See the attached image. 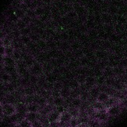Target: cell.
<instances>
[{
  "label": "cell",
  "instance_id": "6da1fadb",
  "mask_svg": "<svg viewBox=\"0 0 127 127\" xmlns=\"http://www.w3.org/2000/svg\"><path fill=\"white\" fill-rule=\"evenodd\" d=\"M106 110H107V113L109 115V117H116V116L119 115L123 110V105L121 104V102L109 107Z\"/></svg>",
  "mask_w": 127,
  "mask_h": 127
},
{
  "label": "cell",
  "instance_id": "7a4b0ae2",
  "mask_svg": "<svg viewBox=\"0 0 127 127\" xmlns=\"http://www.w3.org/2000/svg\"><path fill=\"white\" fill-rule=\"evenodd\" d=\"M2 105V111L4 116H11L17 113V109L15 105L10 104V103H3Z\"/></svg>",
  "mask_w": 127,
  "mask_h": 127
},
{
  "label": "cell",
  "instance_id": "3957f363",
  "mask_svg": "<svg viewBox=\"0 0 127 127\" xmlns=\"http://www.w3.org/2000/svg\"><path fill=\"white\" fill-rule=\"evenodd\" d=\"M29 72L31 74L36 75L37 76H40L43 73V65L39 62H35L34 64L29 68Z\"/></svg>",
  "mask_w": 127,
  "mask_h": 127
},
{
  "label": "cell",
  "instance_id": "277c9868",
  "mask_svg": "<svg viewBox=\"0 0 127 127\" xmlns=\"http://www.w3.org/2000/svg\"><path fill=\"white\" fill-rule=\"evenodd\" d=\"M60 116L61 114L54 109L52 111H50L46 117L49 123H53V122H58L60 119Z\"/></svg>",
  "mask_w": 127,
  "mask_h": 127
},
{
  "label": "cell",
  "instance_id": "5b68a950",
  "mask_svg": "<svg viewBox=\"0 0 127 127\" xmlns=\"http://www.w3.org/2000/svg\"><path fill=\"white\" fill-rule=\"evenodd\" d=\"M40 114L39 112H27L25 116V119L29 120L31 123H33L36 120H39Z\"/></svg>",
  "mask_w": 127,
  "mask_h": 127
},
{
  "label": "cell",
  "instance_id": "8992f818",
  "mask_svg": "<svg viewBox=\"0 0 127 127\" xmlns=\"http://www.w3.org/2000/svg\"><path fill=\"white\" fill-rule=\"evenodd\" d=\"M70 94H71V89L68 86H65L64 85L63 88L60 91L61 96H62L64 99H67L70 96Z\"/></svg>",
  "mask_w": 127,
  "mask_h": 127
},
{
  "label": "cell",
  "instance_id": "52a82bcc",
  "mask_svg": "<svg viewBox=\"0 0 127 127\" xmlns=\"http://www.w3.org/2000/svg\"><path fill=\"white\" fill-rule=\"evenodd\" d=\"M88 91H89L90 97H91V99H96V97L98 96V95H99V93L101 92L99 87L97 86V85L94 86V87L91 88Z\"/></svg>",
  "mask_w": 127,
  "mask_h": 127
},
{
  "label": "cell",
  "instance_id": "ba28073f",
  "mask_svg": "<svg viewBox=\"0 0 127 127\" xmlns=\"http://www.w3.org/2000/svg\"><path fill=\"white\" fill-rule=\"evenodd\" d=\"M3 64L6 66H16L17 67V61L11 57L5 55L3 58Z\"/></svg>",
  "mask_w": 127,
  "mask_h": 127
},
{
  "label": "cell",
  "instance_id": "9c48e42d",
  "mask_svg": "<svg viewBox=\"0 0 127 127\" xmlns=\"http://www.w3.org/2000/svg\"><path fill=\"white\" fill-rule=\"evenodd\" d=\"M120 102V101L117 98H116V97H114V96H110L109 99L104 103L105 108L107 109V108H108L109 107H111V106H112V105H115V104H117V103H118V102Z\"/></svg>",
  "mask_w": 127,
  "mask_h": 127
},
{
  "label": "cell",
  "instance_id": "30bf717a",
  "mask_svg": "<svg viewBox=\"0 0 127 127\" xmlns=\"http://www.w3.org/2000/svg\"><path fill=\"white\" fill-rule=\"evenodd\" d=\"M71 118H72V117H71L70 114L67 111L64 112L63 114H61L60 119H59V121L58 122L64 123H68Z\"/></svg>",
  "mask_w": 127,
  "mask_h": 127
},
{
  "label": "cell",
  "instance_id": "8fae6325",
  "mask_svg": "<svg viewBox=\"0 0 127 127\" xmlns=\"http://www.w3.org/2000/svg\"><path fill=\"white\" fill-rule=\"evenodd\" d=\"M109 97H110V95L108 94H107L105 91H101L99 93V94L98 95V96L96 97V100L104 104L109 99Z\"/></svg>",
  "mask_w": 127,
  "mask_h": 127
},
{
  "label": "cell",
  "instance_id": "7c38bea8",
  "mask_svg": "<svg viewBox=\"0 0 127 127\" xmlns=\"http://www.w3.org/2000/svg\"><path fill=\"white\" fill-rule=\"evenodd\" d=\"M91 106L92 107V108L95 111H102V110L105 109V106H104V104L102 103V102H98L96 100H95L94 102H92L91 104Z\"/></svg>",
  "mask_w": 127,
  "mask_h": 127
},
{
  "label": "cell",
  "instance_id": "4fadbf2b",
  "mask_svg": "<svg viewBox=\"0 0 127 127\" xmlns=\"http://www.w3.org/2000/svg\"><path fill=\"white\" fill-rule=\"evenodd\" d=\"M40 105L36 102H32L27 105L28 112H39Z\"/></svg>",
  "mask_w": 127,
  "mask_h": 127
},
{
  "label": "cell",
  "instance_id": "5bb4252c",
  "mask_svg": "<svg viewBox=\"0 0 127 127\" xmlns=\"http://www.w3.org/2000/svg\"><path fill=\"white\" fill-rule=\"evenodd\" d=\"M67 111L70 114L72 117H79L80 115V109L77 108L69 106L67 108Z\"/></svg>",
  "mask_w": 127,
  "mask_h": 127
},
{
  "label": "cell",
  "instance_id": "9a60e30c",
  "mask_svg": "<svg viewBox=\"0 0 127 127\" xmlns=\"http://www.w3.org/2000/svg\"><path fill=\"white\" fill-rule=\"evenodd\" d=\"M82 99L79 97H76V98H73L71 100V106L72 107H74V108H80L82 105Z\"/></svg>",
  "mask_w": 127,
  "mask_h": 127
},
{
  "label": "cell",
  "instance_id": "2e32d148",
  "mask_svg": "<svg viewBox=\"0 0 127 127\" xmlns=\"http://www.w3.org/2000/svg\"><path fill=\"white\" fill-rule=\"evenodd\" d=\"M23 61L25 63L26 66L27 67V68H29V69L35 63L34 59L32 56H30V55H27L26 57H25L24 59H23Z\"/></svg>",
  "mask_w": 127,
  "mask_h": 127
},
{
  "label": "cell",
  "instance_id": "e0dca14e",
  "mask_svg": "<svg viewBox=\"0 0 127 127\" xmlns=\"http://www.w3.org/2000/svg\"><path fill=\"white\" fill-rule=\"evenodd\" d=\"M1 82H4L5 84L9 83L11 82V75L2 71L1 72Z\"/></svg>",
  "mask_w": 127,
  "mask_h": 127
},
{
  "label": "cell",
  "instance_id": "ac0fdd59",
  "mask_svg": "<svg viewBox=\"0 0 127 127\" xmlns=\"http://www.w3.org/2000/svg\"><path fill=\"white\" fill-rule=\"evenodd\" d=\"M65 103V99H64L62 96H58V97H55L53 98V105L55 106H58V105H63Z\"/></svg>",
  "mask_w": 127,
  "mask_h": 127
},
{
  "label": "cell",
  "instance_id": "d6986e66",
  "mask_svg": "<svg viewBox=\"0 0 127 127\" xmlns=\"http://www.w3.org/2000/svg\"><path fill=\"white\" fill-rule=\"evenodd\" d=\"M100 124L101 123L97 119L94 118V117H90L87 125L90 127H98L100 126Z\"/></svg>",
  "mask_w": 127,
  "mask_h": 127
},
{
  "label": "cell",
  "instance_id": "ffe728a7",
  "mask_svg": "<svg viewBox=\"0 0 127 127\" xmlns=\"http://www.w3.org/2000/svg\"><path fill=\"white\" fill-rule=\"evenodd\" d=\"M3 71L11 75L12 73H17V68L16 66H6V65H4Z\"/></svg>",
  "mask_w": 127,
  "mask_h": 127
},
{
  "label": "cell",
  "instance_id": "44dd1931",
  "mask_svg": "<svg viewBox=\"0 0 127 127\" xmlns=\"http://www.w3.org/2000/svg\"><path fill=\"white\" fill-rule=\"evenodd\" d=\"M19 40L24 46H28L32 42L29 35H21Z\"/></svg>",
  "mask_w": 127,
  "mask_h": 127
},
{
  "label": "cell",
  "instance_id": "7402d4cb",
  "mask_svg": "<svg viewBox=\"0 0 127 127\" xmlns=\"http://www.w3.org/2000/svg\"><path fill=\"white\" fill-rule=\"evenodd\" d=\"M68 125L70 127H76L79 125H80L79 117H72L68 123Z\"/></svg>",
  "mask_w": 127,
  "mask_h": 127
},
{
  "label": "cell",
  "instance_id": "603a6c76",
  "mask_svg": "<svg viewBox=\"0 0 127 127\" xmlns=\"http://www.w3.org/2000/svg\"><path fill=\"white\" fill-rule=\"evenodd\" d=\"M34 10V13H35V15H36L37 17H40L42 15L44 14L45 10H44L43 6H37Z\"/></svg>",
  "mask_w": 127,
  "mask_h": 127
},
{
  "label": "cell",
  "instance_id": "cb8c5ba5",
  "mask_svg": "<svg viewBox=\"0 0 127 127\" xmlns=\"http://www.w3.org/2000/svg\"><path fill=\"white\" fill-rule=\"evenodd\" d=\"M16 61H18L22 59V54H21V52H20L19 49H14V53L11 56Z\"/></svg>",
  "mask_w": 127,
  "mask_h": 127
},
{
  "label": "cell",
  "instance_id": "d4e9b609",
  "mask_svg": "<svg viewBox=\"0 0 127 127\" xmlns=\"http://www.w3.org/2000/svg\"><path fill=\"white\" fill-rule=\"evenodd\" d=\"M17 125L19 127H32V123L26 119L21 120Z\"/></svg>",
  "mask_w": 127,
  "mask_h": 127
},
{
  "label": "cell",
  "instance_id": "484cf974",
  "mask_svg": "<svg viewBox=\"0 0 127 127\" xmlns=\"http://www.w3.org/2000/svg\"><path fill=\"white\" fill-rule=\"evenodd\" d=\"M15 11H14V14L17 15V17L19 18V19H22L25 15H26V12L23 11V10H22L21 8H16V9H14Z\"/></svg>",
  "mask_w": 127,
  "mask_h": 127
},
{
  "label": "cell",
  "instance_id": "4316f807",
  "mask_svg": "<svg viewBox=\"0 0 127 127\" xmlns=\"http://www.w3.org/2000/svg\"><path fill=\"white\" fill-rule=\"evenodd\" d=\"M28 26V25L25 23V22H23L21 19H20L17 23H16V27H17V29H18L19 30H22L23 29H24V28H26V27H27Z\"/></svg>",
  "mask_w": 127,
  "mask_h": 127
},
{
  "label": "cell",
  "instance_id": "83f0119b",
  "mask_svg": "<svg viewBox=\"0 0 127 127\" xmlns=\"http://www.w3.org/2000/svg\"><path fill=\"white\" fill-rule=\"evenodd\" d=\"M38 80H39V76H36V75H33V74H30L29 76V82L32 85H37L38 83Z\"/></svg>",
  "mask_w": 127,
  "mask_h": 127
},
{
  "label": "cell",
  "instance_id": "f1b7e54d",
  "mask_svg": "<svg viewBox=\"0 0 127 127\" xmlns=\"http://www.w3.org/2000/svg\"><path fill=\"white\" fill-rule=\"evenodd\" d=\"M55 110L56 111H58L60 114H63L64 112H65L67 111V108H66L65 106V103L64 105H58V106H55Z\"/></svg>",
  "mask_w": 127,
  "mask_h": 127
},
{
  "label": "cell",
  "instance_id": "f546056e",
  "mask_svg": "<svg viewBox=\"0 0 127 127\" xmlns=\"http://www.w3.org/2000/svg\"><path fill=\"white\" fill-rule=\"evenodd\" d=\"M77 16H78V14H77L76 11H74V10H71V11H68V12L67 13V18H69V19H70V20L76 19V18H77Z\"/></svg>",
  "mask_w": 127,
  "mask_h": 127
},
{
  "label": "cell",
  "instance_id": "4dcf8cb0",
  "mask_svg": "<svg viewBox=\"0 0 127 127\" xmlns=\"http://www.w3.org/2000/svg\"><path fill=\"white\" fill-rule=\"evenodd\" d=\"M7 19H8V20L9 22L13 23H14V24H16V23L20 20V19L17 17V15H16L14 13L12 14H11V15H9V16L7 17Z\"/></svg>",
  "mask_w": 127,
  "mask_h": 127
},
{
  "label": "cell",
  "instance_id": "1f68e13d",
  "mask_svg": "<svg viewBox=\"0 0 127 127\" xmlns=\"http://www.w3.org/2000/svg\"><path fill=\"white\" fill-rule=\"evenodd\" d=\"M20 31L21 35H29L32 32V29L30 28L29 26H28L27 27H26V28L23 29L22 30H20Z\"/></svg>",
  "mask_w": 127,
  "mask_h": 127
},
{
  "label": "cell",
  "instance_id": "d6a6232c",
  "mask_svg": "<svg viewBox=\"0 0 127 127\" xmlns=\"http://www.w3.org/2000/svg\"><path fill=\"white\" fill-rule=\"evenodd\" d=\"M26 14L28 15L29 17H30L32 20L35 19L37 17L35 15V13H34V9H32V8H29L26 11Z\"/></svg>",
  "mask_w": 127,
  "mask_h": 127
},
{
  "label": "cell",
  "instance_id": "836d02e7",
  "mask_svg": "<svg viewBox=\"0 0 127 127\" xmlns=\"http://www.w3.org/2000/svg\"><path fill=\"white\" fill-rule=\"evenodd\" d=\"M14 51V48L12 46L5 47V55L7 56H12Z\"/></svg>",
  "mask_w": 127,
  "mask_h": 127
},
{
  "label": "cell",
  "instance_id": "e575fe53",
  "mask_svg": "<svg viewBox=\"0 0 127 127\" xmlns=\"http://www.w3.org/2000/svg\"><path fill=\"white\" fill-rule=\"evenodd\" d=\"M21 20H22L23 22H25L28 26H29V25L32 23V21L33 20L30 17H29V16H28V15H26H26H25V16H24Z\"/></svg>",
  "mask_w": 127,
  "mask_h": 127
},
{
  "label": "cell",
  "instance_id": "d590c367",
  "mask_svg": "<svg viewBox=\"0 0 127 127\" xmlns=\"http://www.w3.org/2000/svg\"><path fill=\"white\" fill-rule=\"evenodd\" d=\"M70 47H71L73 50L76 51V50H79V49H80V44H79L77 41H74L73 43H72L70 44Z\"/></svg>",
  "mask_w": 127,
  "mask_h": 127
},
{
  "label": "cell",
  "instance_id": "8d00e7d4",
  "mask_svg": "<svg viewBox=\"0 0 127 127\" xmlns=\"http://www.w3.org/2000/svg\"><path fill=\"white\" fill-rule=\"evenodd\" d=\"M96 55V57H97L98 58L102 59V58H104L105 57V52H103V51H97Z\"/></svg>",
  "mask_w": 127,
  "mask_h": 127
},
{
  "label": "cell",
  "instance_id": "74e56055",
  "mask_svg": "<svg viewBox=\"0 0 127 127\" xmlns=\"http://www.w3.org/2000/svg\"><path fill=\"white\" fill-rule=\"evenodd\" d=\"M69 37H70L69 34H67V33H66V32L61 33V34H60V38H61V40H68Z\"/></svg>",
  "mask_w": 127,
  "mask_h": 127
},
{
  "label": "cell",
  "instance_id": "f35d334b",
  "mask_svg": "<svg viewBox=\"0 0 127 127\" xmlns=\"http://www.w3.org/2000/svg\"><path fill=\"white\" fill-rule=\"evenodd\" d=\"M32 123V127H43L42 123L40 122V120H36Z\"/></svg>",
  "mask_w": 127,
  "mask_h": 127
},
{
  "label": "cell",
  "instance_id": "ab89813d",
  "mask_svg": "<svg viewBox=\"0 0 127 127\" xmlns=\"http://www.w3.org/2000/svg\"><path fill=\"white\" fill-rule=\"evenodd\" d=\"M0 55L2 56L5 55V46L4 45H0Z\"/></svg>",
  "mask_w": 127,
  "mask_h": 127
},
{
  "label": "cell",
  "instance_id": "60d3db41",
  "mask_svg": "<svg viewBox=\"0 0 127 127\" xmlns=\"http://www.w3.org/2000/svg\"><path fill=\"white\" fill-rule=\"evenodd\" d=\"M7 36V34L4 32L3 29H0V40H3Z\"/></svg>",
  "mask_w": 127,
  "mask_h": 127
},
{
  "label": "cell",
  "instance_id": "b9f144b4",
  "mask_svg": "<svg viewBox=\"0 0 127 127\" xmlns=\"http://www.w3.org/2000/svg\"><path fill=\"white\" fill-rule=\"evenodd\" d=\"M49 127H60L59 122H53V123H49Z\"/></svg>",
  "mask_w": 127,
  "mask_h": 127
},
{
  "label": "cell",
  "instance_id": "7bdbcfd3",
  "mask_svg": "<svg viewBox=\"0 0 127 127\" xmlns=\"http://www.w3.org/2000/svg\"><path fill=\"white\" fill-rule=\"evenodd\" d=\"M5 90V84L2 82L0 81V91Z\"/></svg>",
  "mask_w": 127,
  "mask_h": 127
},
{
  "label": "cell",
  "instance_id": "ee69618b",
  "mask_svg": "<svg viewBox=\"0 0 127 127\" xmlns=\"http://www.w3.org/2000/svg\"><path fill=\"white\" fill-rule=\"evenodd\" d=\"M4 69V64L3 62H0V73L3 71Z\"/></svg>",
  "mask_w": 127,
  "mask_h": 127
},
{
  "label": "cell",
  "instance_id": "f6af8a7d",
  "mask_svg": "<svg viewBox=\"0 0 127 127\" xmlns=\"http://www.w3.org/2000/svg\"><path fill=\"white\" fill-rule=\"evenodd\" d=\"M41 1L43 4H50L52 0H41Z\"/></svg>",
  "mask_w": 127,
  "mask_h": 127
},
{
  "label": "cell",
  "instance_id": "bcb514c9",
  "mask_svg": "<svg viewBox=\"0 0 127 127\" xmlns=\"http://www.w3.org/2000/svg\"><path fill=\"white\" fill-rule=\"evenodd\" d=\"M3 58H4V56L0 55V62H3Z\"/></svg>",
  "mask_w": 127,
  "mask_h": 127
},
{
  "label": "cell",
  "instance_id": "7dc6e473",
  "mask_svg": "<svg viewBox=\"0 0 127 127\" xmlns=\"http://www.w3.org/2000/svg\"><path fill=\"white\" fill-rule=\"evenodd\" d=\"M125 75L127 76V67H125Z\"/></svg>",
  "mask_w": 127,
  "mask_h": 127
},
{
  "label": "cell",
  "instance_id": "c3c4849f",
  "mask_svg": "<svg viewBox=\"0 0 127 127\" xmlns=\"http://www.w3.org/2000/svg\"><path fill=\"white\" fill-rule=\"evenodd\" d=\"M76 127H85V126H84V125H79V126H76Z\"/></svg>",
  "mask_w": 127,
  "mask_h": 127
},
{
  "label": "cell",
  "instance_id": "681fc988",
  "mask_svg": "<svg viewBox=\"0 0 127 127\" xmlns=\"http://www.w3.org/2000/svg\"><path fill=\"white\" fill-rule=\"evenodd\" d=\"M0 45H3V44H2V40H0Z\"/></svg>",
  "mask_w": 127,
  "mask_h": 127
},
{
  "label": "cell",
  "instance_id": "f907efd6",
  "mask_svg": "<svg viewBox=\"0 0 127 127\" xmlns=\"http://www.w3.org/2000/svg\"><path fill=\"white\" fill-rule=\"evenodd\" d=\"M0 81H1V73H0Z\"/></svg>",
  "mask_w": 127,
  "mask_h": 127
}]
</instances>
